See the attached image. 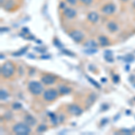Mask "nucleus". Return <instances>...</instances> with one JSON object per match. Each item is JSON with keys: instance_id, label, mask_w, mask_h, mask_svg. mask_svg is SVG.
Wrapping results in <instances>:
<instances>
[{"instance_id": "nucleus-30", "label": "nucleus", "mask_w": 135, "mask_h": 135, "mask_svg": "<svg viewBox=\"0 0 135 135\" xmlns=\"http://www.w3.org/2000/svg\"><path fill=\"white\" fill-rule=\"evenodd\" d=\"M105 81H106L105 78H102V82H105Z\"/></svg>"}, {"instance_id": "nucleus-7", "label": "nucleus", "mask_w": 135, "mask_h": 135, "mask_svg": "<svg viewBox=\"0 0 135 135\" xmlns=\"http://www.w3.org/2000/svg\"><path fill=\"white\" fill-rule=\"evenodd\" d=\"M69 112L71 114H73V115L78 116V115H80V114H82L83 110L81 109V108L79 107L78 105H71L69 107Z\"/></svg>"}, {"instance_id": "nucleus-13", "label": "nucleus", "mask_w": 135, "mask_h": 135, "mask_svg": "<svg viewBox=\"0 0 135 135\" xmlns=\"http://www.w3.org/2000/svg\"><path fill=\"white\" fill-rule=\"evenodd\" d=\"M59 93L61 95H67V94L70 93V88H69L66 86H60L59 87Z\"/></svg>"}, {"instance_id": "nucleus-3", "label": "nucleus", "mask_w": 135, "mask_h": 135, "mask_svg": "<svg viewBox=\"0 0 135 135\" xmlns=\"http://www.w3.org/2000/svg\"><path fill=\"white\" fill-rule=\"evenodd\" d=\"M28 88H29V91L31 93L34 95H39L43 91V87L38 81H31L28 85Z\"/></svg>"}, {"instance_id": "nucleus-20", "label": "nucleus", "mask_w": 135, "mask_h": 135, "mask_svg": "<svg viewBox=\"0 0 135 135\" xmlns=\"http://www.w3.org/2000/svg\"><path fill=\"white\" fill-rule=\"evenodd\" d=\"M26 50H27V48H24V49H22L21 50H19V52H15L14 53V56H21V55H24V53L26 52Z\"/></svg>"}, {"instance_id": "nucleus-12", "label": "nucleus", "mask_w": 135, "mask_h": 135, "mask_svg": "<svg viewBox=\"0 0 135 135\" xmlns=\"http://www.w3.org/2000/svg\"><path fill=\"white\" fill-rule=\"evenodd\" d=\"M87 19L91 22H97L98 21V15L95 12H91L87 15Z\"/></svg>"}, {"instance_id": "nucleus-24", "label": "nucleus", "mask_w": 135, "mask_h": 135, "mask_svg": "<svg viewBox=\"0 0 135 135\" xmlns=\"http://www.w3.org/2000/svg\"><path fill=\"white\" fill-rule=\"evenodd\" d=\"M125 61L126 62H131V61H132L134 60V57H132V55H128L127 57H125Z\"/></svg>"}, {"instance_id": "nucleus-29", "label": "nucleus", "mask_w": 135, "mask_h": 135, "mask_svg": "<svg viewBox=\"0 0 135 135\" xmlns=\"http://www.w3.org/2000/svg\"><path fill=\"white\" fill-rule=\"evenodd\" d=\"M50 56H42V59H50Z\"/></svg>"}, {"instance_id": "nucleus-2", "label": "nucleus", "mask_w": 135, "mask_h": 135, "mask_svg": "<svg viewBox=\"0 0 135 135\" xmlns=\"http://www.w3.org/2000/svg\"><path fill=\"white\" fill-rule=\"evenodd\" d=\"M14 132L19 135H26L29 134L31 132V128L29 127L27 123H24V122H19L16 123L13 127Z\"/></svg>"}, {"instance_id": "nucleus-22", "label": "nucleus", "mask_w": 135, "mask_h": 135, "mask_svg": "<svg viewBox=\"0 0 135 135\" xmlns=\"http://www.w3.org/2000/svg\"><path fill=\"white\" fill-rule=\"evenodd\" d=\"M97 52V49H87V50H85L86 53H87V54H93V53H95Z\"/></svg>"}, {"instance_id": "nucleus-9", "label": "nucleus", "mask_w": 135, "mask_h": 135, "mask_svg": "<svg viewBox=\"0 0 135 135\" xmlns=\"http://www.w3.org/2000/svg\"><path fill=\"white\" fill-rule=\"evenodd\" d=\"M63 14H64V15L66 16L67 18H73L77 15L76 11L74 9H72V8H66V9L64 10V12H63Z\"/></svg>"}, {"instance_id": "nucleus-18", "label": "nucleus", "mask_w": 135, "mask_h": 135, "mask_svg": "<svg viewBox=\"0 0 135 135\" xmlns=\"http://www.w3.org/2000/svg\"><path fill=\"white\" fill-rule=\"evenodd\" d=\"M0 98H1L2 101L3 100H7L8 98V93L5 89H1V91H0Z\"/></svg>"}, {"instance_id": "nucleus-25", "label": "nucleus", "mask_w": 135, "mask_h": 135, "mask_svg": "<svg viewBox=\"0 0 135 135\" xmlns=\"http://www.w3.org/2000/svg\"><path fill=\"white\" fill-rule=\"evenodd\" d=\"M22 107V105L20 103H15L13 105V108L14 109H20Z\"/></svg>"}, {"instance_id": "nucleus-5", "label": "nucleus", "mask_w": 135, "mask_h": 135, "mask_svg": "<svg viewBox=\"0 0 135 135\" xmlns=\"http://www.w3.org/2000/svg\"><path fill=\"white\" fill-rule=\"evenodd\" d=\"M69 36L72 38V40H74L75 42H80L84 38L82 32H81L80 31H77V30H74L69 32Z\"/></svg>"}, {"instance_id": "nucleus-4", "label": "nucleus", "mask_w": 135, "mask_h": 135, "mask_svg": "<svg viewBox=\"0 0 135 135\" xmlns=\"http://www.w3.org/2000/svg\"><path fill=\"white\" fill-rule=\"evenodd\" d=\"M59 95V92L55 89H47L46 91H44L43 93V98L45 101L47 102H52L53 100H55Z\"/></svg>"}, {"instance_id": "nucleus-8", "label": "nucleus", "mask_w": 135, "mask_h": 135, "mask_svg": "<svg viewBox=\"0 0 135 135\" xmlns=\"http://www.w3.org/2000/svg\"><path fill=\"white\" fill-rule=\"evenodd\" d=\"M115 11V5L114 4H108L102 8V12L105 15H112Z\"/></svg>"}, {"instance_id": "nucleus-11", "label": "nucleus", "mask_w": 135, "mask_h": 135, "mask_svg": "<svg viewBox=\"0 0 135 135\" xmlns=\"http://www.w3.org/2000/svg\"><path fill=\"white\" fill-rule=\"evenodd\" d=\"M98 42H99L100 45L102 46H108L110 44V42L108 40L107 37H105V35H101L98 37Z\"/></svg>"}, {"instance_id": "nucleus-10", "label": "nucleus", "mask_w": 135, "mask_h": 135, "mask_svg": "<svg viewBox=\"0 0 135 135\" xmlns=\"http://www.w3.org/2000/svg\"><path fill=\"white\" fill-rule=\"evenodd\" d=\"M24 122H25V123H27L29 126L35 125V123H36V120L34 119L32 115H30V114H28V115H26L25 117H24Z\"/></svg>"}, {"instance_id": "nucleus-26", "label": "nucleus", "mask_w": 135, "mask_h": 135, "mask_svg": "<svg viewBox=\"0 0 135 135\" xmlns=\"http://www.w3.org/2000/svg\"><path fill=\"white\" fill-rule=\"evenodd\" d=\"M113 80H114V83H117L119 82V76L117 75H114V77H113Z\"/></svg>"}, {"instance_id": "nucleus-27", "label": "nucleus", "mask_w": 135, "mask_h": 135, "mask_svg": "<svg viewBox=\"0 0 135 135\" xmlns=\"http://www.w3.org/2000/svg\"><path fill=\"white\" fill-rule=\"evenodd\" d=\"M80 1L82 2V3L85 4V5H88L92 3V0H80Z\"/></svg>"}, {"instance_id": "nucleus-23", "label": "nucleus", "mask_w": 135, "mask_h": 135, "mask_svg": "<svg viewBox=\"0 0 135 135\" xmlns=\"http://www.w3.org/2000/svg\"><path fill=\"white\" fill-rule=\"evenodd\" d=\"M50 116L52 117V122H53L54 124H57V118H56V115L54 114H50Z\"/></svg>"}, {"instance_id": "nucleus-21", "label": "nucleus", "mask_w": 135, "mask_h": 135, "mask_svg": "<svg viewBox=\"0 0 135 135\" xmlns=\"http://www.w3.org/2000/svg\"><path fill=\"white\" fill-rule=\"evenodd\" d=\"M47 130V126L44 125V124H42V125H40L39 127L37 128V132H44L45 131Z\"/></svg>"}, {"instance_id": "nucleus-14", "label": "nucleus", "mask_w": 135, "mask_h": 135, "mask_svg": "<svg viewBox=\"0 0 135 135\" xmlns=\"http://www.w3.org/2000/svg\"><path fill=\"white\" fill-rule=\"evenodd\" d=\"M107 27H108V29H109L111 32H116V31L118 30V25L115 24L114 22H108V24H107Z\"/></svg>"}, {"instance_id": "nucleus-15", "label": "nucleus", "mask_w": 135, "mask_h": 135, "mask_svg": "<svg viewBox=\"0 0 135 135\" xmlns=\"http://www.w3.org/2000/svg\"><path fill=\"white\" fill-rule=\"evenodd\" d=\"M97 43L93 40L88 41V42L85 44V47L87 49H95L97 48Z\"/></svg>"}, {"instance_id": "nucleus-17", "label": "nucleus", "mask_w": 135, "mask_h": 135, "mask_svg": "<svg viewBox=\"0 0 135 135\" xmlns=\"http://www.w3.org/2000/svg\"><path fill=\"white\" fill-rule=\"evenodd\" d=\"M105 59L108 62H113V61H114V60H113L112 58V52H110V50H106L105 52Z\"/></svg>"}, {"instance_id": "nucleus-28", "label": "nucleus", "mask_w": 135, "mask_h": 135, "mask_svg": "<svg viewBox=\"0 0 135 135\" xmlns=\"http://www.w3.org/2000/svg\"><path fill=\"white\" fill-rule=\"evenodd\" d=\"M68 2H69L70 5H74L75 4H76V2H77V0H67Z\"/></svg>"}, {"instance_id": "nucleus-16", "label": "nucleus", "mask_w": 135, "mask_h": 135, "mask_svg": "<svg viewBox=\"0 0 135 135\" xmlns=\"http://www.w3.org/2000/svg\"><path fill=\"white\" fill-rule=\"evenodd\" d=\"M95 98H97V95H95V94H91V95L88 97V98H87V106L91 105L95 101Z\"/></svg>"}, {"instance_id": "nucleus-19", "label": "nucleus", "mask_w": 135, "mask_h": 135, "mask_svg": "<svg viewBox=\"0 0 135 135\" xmlns=\"http://www.w3.org/2000/svg\"><path fill=\"white\" fill-rule=\"evenodd\" d=\"M87 78L88 79V81H89V82H91L92 84H93L94 86H95V87H97V88H100V87H101V86H100L99 84H98V83H97V81H95V80H94L93 78H91V77H87Z\"/></svg>"}, {"instance_id": "nucleus-1", "label": "nucleus", "mask_w": 135, "mask_h": 135, "mask_svg": "<svg viewBox=\"0 0 135 135\" xmlns=\"http://www.w3.org/2000/svg\"><path fill=\"white\" fill-rule=\"evenodd\" d=\"M15 66L12 62L7 61L1 67V75L5 78H9L15 73Z\"/></svg>"}, {"instance_id": "nucleus-31", "label": "nucleus", "mask_w": 135, "mask_h": 135, "mask_svg": "<svg viewBox=\"0 0 135 135\" xmlns=\"http://www.w3.org/2000/svg\"><path fill=\"white\" fill-rule=\"evenodd\" d=\"M123 1H125V0H123Z\"/></svg>"}, {"instance_id": "nucleus-6", "label": "nucleus", "mask_w": 135, "mask_h": 135, "mask_svg": "<svg viewBox=\"0 0 135 135\" xmlns=\"http://www.w3.org/2000/svg\"><path fill=\"white\" fill-rule=\"evenodd\" d=\"M55 81H56V77L50 74L44 75L43 77H42V82L43 83L44 85H52V84H54Z\"/></svg>"}]
</instances>
